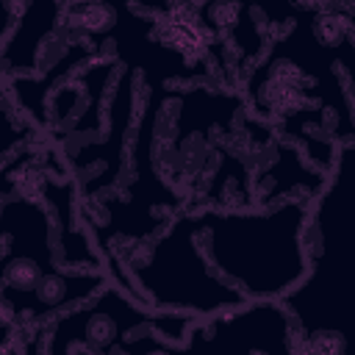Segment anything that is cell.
I'll return each instance as SVG.
<instances>
[{"mask_svg":"<svg viewBox=\"0 0 355 355\" xmlns=\"http://www.w3.org/2000/svg\"><path fill=\"white\" fill-rule=\"evenodd\" d=\"M191 239L211 272L244 300H283L308 272V202L288 200L239 211H186Z\"/></svg>","mask_w":355,"mask_h":355,"instance_id":"cell-1","label":"cell"},{"mask_svg":"<svg viewBox=\"0 0 355 355\" xmlns=\"http://www.w3.org/2000/svg\"><path fill=\"white\" fill-rule=\"evenodd\" d=\"M194 316L155 311L128 294L122 286L105 283L92 297L42 322L39 333H50L36 349L50 352H169L183 349Z\"/></svg>","mask_w":355,"mask_h":355,"instance_id":"cell-2","label":"cell"},{"mask_svg":"<svg viewBox=\"0 0 355 355\" xmlns=\"http://www.w3.org/2000/svg\"><path fill=\"white\" fill-rule=\"evenodd\" d=\"M252 349L291 352L297 349L294 324L280 300H247L236 308L194 319L183 349Z\"/></svg>","mask_w":355,"mask_h":355,"instance_id":"cell-3","label":"cell"}]
</instances>
